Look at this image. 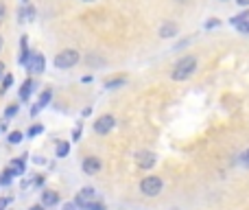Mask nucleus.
<instances>
[{
    "label": "nucleus",
    "mask_w": 249,
    "mask_h": 210,
    "mask_svg": "<svg viewBox=\"0 0 249 210\" xmlns=\"http://www.w3.org/2000/svg\"><path fill=\"white\" fill-rule=\"evenodd\" d=\"M42 204L46 208H53L59 204V193L57 191H42Z\"/></svg>",
    "instance_id": "nucleus-9"
},
{
    "label": "nucleus",
    "mask_w": 249,
    "mask_h": 210,
    "mask_svg": "<svg viewBox=\"0 0 249 210\" xmlns=\"http://www.w3.org/2000/svg\"><path fill=\"white\" fill-rule=\"evenodd\" d=\"M26 68H29V73H33V75H42L44 70H46V57H44L42 53H33L29 64H26Z\"/></svg>",
    "instance_id": "nucleus-6"
},
{
    "label": "nucleus",
    "mask_w": 249,
    "mask_h": 210,
    "mask_svg": "<svg viewBox=\"0 0 249 210\" xmlns=\"http://www.w3.org/2000/svg\"><path fill=\"white\" fill-rule=\"evenodd\" d=\"M31 55H33V51H29V39H26V35L20 39V57H18V61H20L22 66L29 64Z\"/></svg>",
    "instance_id": "nucleus-8"
},
{
    "label": "nucleus",
    "mask_w": 249,
    "mask_h": 210,
    "mask_svg": "<svg viewBox=\"0 0 249 210\" xmlns=\"http://www.w3.org/2000/svg\"><path fill=\"white\" fill-rule=\"evenodd\" d=\"M92 127H94V132L99 134V136H107V134L116 127V118H114L112 114H103V116H99V118L94 120Z\"/></svg>",
    "instance_id": "nucleus-4"
},
{
    "label": "nucleus",
    "mask_w": 249,
    "mask_h": 210,
    "mask_svg": "<svg viewBox=\"0 0 249 210\" xmlns=\"http://www.w3.org/2000/svg\"><path fill=\"white\" fill-rule=\"evenodd\" d=\"M4 18H7V4L0 2V22H4Z\"/></svg>",
    "instance_id": "nucleus-27"
},
{
    "label": "nucleus",
    "mask_w": 249,
    "mask_h": 210,
    "mask_svg": "<svg viewBox=\"0 0 249 210\" xmlns=\"http://www.w3.org/2000/svg\"><path fill=\"white\" fill-rule=\"evenodd\" d=\"M26 158H29V153H22L20 158H16V160L11 162V167L18 171V175H22V173L26 171Z\"/></svg>",
    "instance_id": "nucleus-16"
},
{
    "label": "nucleus",
    "mask_w": 249,
    "mask_h": 210,
    "mask_svg": "<svg viewBox=\"0 0 249 210\" xmlns=\"http://www.w3.org/2000/svg\"><path fill=\"white\" fill-rule=\"evenodd\" d=\"M4 70H7V66H4V61H0V81H2V77L7 75Z\"/></svg>",
    "instance_id": "nucleus-32"
},
{
    "label": "nucleus",
    "mask_w": 249,
    "mask_h": 210,
    "mask_svg": "<svg viewBox=\"0 0 249 210\" xmlns=\"http://www.w3.org/2000/svg\"><path fill=\"white\" fill-rule=\"evenodd\" d=\"M39 110H42V107H39L37 103L31 105V116H37V114H39Z\"/></svg>",
    "instance_id": "nucleus-31"
},
{
    "label": "nucleus",
    "mask_w": 249,
    "mask_h": 210,
    "mask_svg": "<svg viewBox=\"0 0 249 210\" xmlns=\"http://www.w3.org/2000/svg\"><path fill=\"white\" fill-rule=\"evenodd\" d=\"M2 44H4V42H2V35H0V51H2Z\"/></svg>",
    "instance_id": "nucleus-38"
},
{
    "label": "nucleus",
    "mask_w": 249,
    "mask_h": 210,
    "mask_svg": "<svg viewBox=\"0 0 249 210\" xmlns=\"http://www.w3.org/2000/svg\"><path fill=\"white\" fill-rule=\"evenodd\" d=\"M51 101H53V88H46V90H44L42 95H39V101H37V105H39V107H42V110H44V107H46L48 103H51Z\"/></svg>",
    "instance_id": "nucleus-17"
},
{
    "label": "nucleus",
    "mask_w": 249,
    "mask_h": 210,
    "mask_svg": "<svg viewBox=\"0 0 249 210\" xmlns=\"http://www.w3.org/2000/svg\"><path fill=\"white\" fill-rule=\"evenodd\" d=\"M22 138H24V134H22V132H11L7 136V142H9V145H20Z\"/></svg>",
    "instance_id": "nucleus-20"
},
{
    "label": "nucleus",
    "mask_w": 249,
    "mask_h": 210,
    "mask_svg": "<svg viewBox=\"0 0 249 210\" xmlns=\"http://www.w3.org/2000/svg\"><path fill=\"white\" fill-rule=\"evenodd\" d=\"M155 162H158V155H155L153 151L142 149L136 153V164H138V169H142V171H151V169L155 167Z\"/></svg>",
    "instance_id": "nucleus-5"
},
{
    "label": "nucleus",
    "mask_w": 249,
    "mask_h": 210,
    "mask_svg": "<svg viewBox=\"0 0 249 210\" xmlns=\"http://www.w3.org/2000/svg\"><path fill=\"white\" fill-rule=\"evenodd\" d=\"M33 90H35V81H33V79H26V81L22 83V88H20V101H22V103H26V101L31 99Z\"/></svg>",
    "instance_id": "nucleus-13"
},
{
    "label": "nucleus",
    "mask_w": 249,
    "mask_h": 210,
    "mask_svg": "<svg viewBox=\"0 0 249 210\" xmlns=\"http://www.w3.org/2000/svg\"><path fill=\"white\" fill-rule=\"evenodd\" d=\"M13 177H18V171L13 167H7L2 173H0V186H9L13 182Z\"/></svg>",
    "instance_id": "nucleus-14"
},
{
    "label": "nucleus",
    "mask_w": 249,
    "mask_h": 210,
    "mask_svg": "<svg viewBox=\"0 0 249 210\" xmlns=\"http://www.w3.org/2000/svg\"><path fill=\"white\" fill-rule=\"evenodd\" d=\"M90 114H92V107H86V110L81 112V116H83V118H88V116H90Z\"/></svg>",
    "instance_id": "nucleus-35"
},
{
    "label": "nucleus",
    "mask_w": 249,
    "mask_h": 210,
    "mask_svg": "<svg viewBox=\"0 0 249 210\" xmlns=\"http://www.w3.org/2000/svg\"><path fill=\"white\" fill-rule=\"evenodd\" d=\"M11 86H13V75H4L2 81H0V96L7 95L9 88H11Z\"/></svg>",
    "instance_id": "nucleus-19"
},
{
    "label": "nucleus",
    "mask_w": 249,
    "mask_h": 210,
    "mask_svg": "<svg viewBox=\"0 0 249 210\" xmlns=\"http://www.w3.org/2000/svg\"><path fill=\"white\" fill-rule=\"evenodd\" d=\"M79 138H81V123H79L77 127H74V132H72V140H79Z\"/></svg>",
    "instance_id": "nucleus-29"
},
{
    "label": "nucleus",
    "mask_w": 249,
    "mask_h": 210,
    "mask_svg": "<svg viewBox=\"0 0 249 210\" xmlns=\"http://www.w3.org/2000/svg\"><path fill=\"white\" fill-rule=\"evenodd\" d=\"M81 2H96V0H81Z\"/></svg>",
    "instance_id": "nucleus-39"
},
{
    "label": "nucleus",
    "mask_w": 249,
    "mask_h": 210,
    "mask_svg": "<svg viewBox=\"0 0 249 210\" xmlns=\"http://www.w3.org/2000/svg\"><path fill=\"white\" fill-rule=\"evenodd\" d=\"M236 29H238V33L247 35V33H249V20H247V22H243V24H238V26H236Z\"/></svg>",
    "instance_id": "nucleus-26"
},
{
    "label": "nucleus",
    "mask_w": 249,
    "mask_h": 210,
    "mask_svg": "<svg viewBox=\"0 0 249 210\" xmlns=\"http://www.w3.org/2000/svg\"><path fill=\"white\" fill-rule=\"evenodd\" d=\"M13 197H0V210H7L9 206H11Z\"/></svg>",
    "instance_id": "nucleus-25"
},
{
    "label": "nucleus",
    "mask_w": 249,
    "mask_h": 210,
    "mask_svg": "<svg viewBox=\"0 0 249 210\" xmlns=\"http://www.w3.org/2000/svg\"><path fill=\"white\" fill-rule=\"evenodd\" d=\"M124 83H127V77H124V75H116V77H112V79H105L103 88L105 90H118V88H123Z\"/></svg>",
    "instance_id": "nucleus-10"
},
{
    "label": "nucleus",
    "mask_w": 249,
    "mask_h": 210,
    "mask_svg": "<svg viewBox=\"0 0 249 210\" xmlns=\"http://www.w3.org/2000/svg\"><path fill=\"white\" fill-rule=\"evenodd\" d=\"M86 210H107V206H105L101 199H94V202H88L86 204Z\"/></svg>",
    "instance_id": "nucleus-22"
},
{
    "label": "nucleus",
    "mask_w": 249,
    "mask_h": 210,
    "mask_svg": "<svg viewBox=\"0 0 249 210\" xmlns=\"http://www.w3.org/2000/svg\"><path fill=\"white\" fill-rule=\"evenodd\" d=\"M177 31H179V29H177V24H175V22H164V24L160 26V38H162V39L175 38V35H177Z\"/></svg>",
    "instance_id": "nucleus-11"
},
{
    "label": "nucleus",
    "mask_w": 249,
    "mask_h": 210,
    "mask_svg": "<svg viewBox=\"0 0 249 210\" xmlns=\"http://www.w3.org/2000/svg\"><path fill=\"white\" fill-rule=\"evenodd\" d=\"M81 169L86 175H96V173L103 169V162H101V158H96V155H88V158H83Z\"/></svg>",
    "instance_id": "nucleus-7"
},
{
    "label": "nucleus",
    "mask_w": 249,
    "mask_h": 210,
    "mask_svg": "<svg viewBox=\"0 0 249 210\" xmlns=\"http://www.w3.org/2000/svg\"><path fill=\"white\" fill-rule=\"evenodd\" d=\"M195 70H197V57L195 55H184L175 66H173L171 79L173 81H186V79H190L195 75Z\"/></svg>",
    "instance_id": "nucleus-1"
},
{
    "label": "nucleus",
    "mask_w": 249,
    "mask_h": 210,
    "mask_svg": "<svg viewBox=\"0 0 249 210\" xmlns=\"http://www.w3.org/2000/svg\"><path fill=\"white\" fill-rule=\"evenodd\" d=\"M79 61H81V55H79V51H74V48H64V51H59L55 55V59H53V66H55L57 70H68V68H74Z\"/></svg>",
    "instance_id": "nucleus-2"
},
{
    "label": "nucleus",
    "mask_w": 249,
    "mask_h": 210,
    "mask_svg": "<svg viewBox=\"0 0 249 210\" xmlns=\"http://www.w3.org/2000/svg\"><path fill=\"white\" fill-rule=\"evenodd\" d=\"M26 2H29V0H22V4H26Z\"/></svg>",
    "instance_id": "nucleus-40"
},
{
    "label": "nucleus",
    "mask_w": 249,
    "mask_h": 210,
    "mask_svg": "<svg viewBox=\"0 0 249 210\" xmlns=\"http://www.w3.org/2000/svg\"><path fill=\"white\" fill-rule=\"evenodd\" d=\"M42 132H44V127L37 123V125H31V127L26 129V136H29V138H35V136H39Z\"/></svg>",
    "instance_id": "nucleus-23"
},
{
    "label": "nucleus",
    "mask_w": 249,
    "mask_h": 210,
    "mask_svg": "<svg viewBox=\"0 0 249 210\" xmlns=\"http://www.w3.org/2000/svg\"><path fill=\"white\" fill-rule=\"evenodd\" d=\"M44 182H46V177H44V175H39V173H37V175H35L33 180H31V184H33V186H37V189H42V186H44Z\"/></svg>",
    "instance_id": "nucleus-24"
},
{
    "label": "nucleus",
    "mask_w": 249,
    "mask_h": 210,
    "mask_svg": "<svg viewBox=\"0 0 249 210\" xmlns=\"http://www.w3.org/2000/svg\"><path fill=\"white\" fill-rule=\"evenodd\" d=\"M214 26H219V20H208L206 22V29H214Z\"/></svg>",
    "instance_id": "nucleus-30"
},
{
    "label": "nucleus",
    "mask_w": 249,
    "mask_h": 210,
    "mask_svg": "<svg viewBox=\"0 0 249 210\" xmlns=\"http://www.w3.org/2000/svg\"><path fill=\"white\" fill-rule=\"evenodd\" d=\"M29 210H46V206H44V204H33Z\"/></svg>",
    "instance_id": "nucleus-34"
},
{
    "label": "nucleus",
    "mask_w": 249,
    "mask_h": 210,
    "mask_svg": "<svg viewBox=\"0 0 249 210\" xmlns=\"http://www.w3.org/2000/svg\"><path fill=\"white\" fill-rule=\"evenodd\" d=\"M4 129H7V123H4V120H0V132H4Z\"/></svg>",
    "instance_id": "nucleus-37"
},
{
    "label": "nucleus",
    "mask_w": 249,
    "mask_h": 210,
    "mask_svg": "<svg viewBox=\"0 0 249 210\" xmlns=\"http://www.w3.org/2000/svg\"><path fill=\"white\" fill-rule=\"evenodd\" d=\"M247 20H249V9H245V11H241V13H236L234 18H230V24L238 26V24H243V22H247Z\"/></svg>",
    "instance_id": "nucleus-18"
},
{
    "label": "nucleus",
    "mask_w": 249,
    "mask_h": 210,
    "mask_svg": "<svg viewBox=\"0 0 249 210\" xmlns=\"http://www.w3.org/2000/svg\"><path fill=\"white\" fill-rule=\"evenodd\" d=\"M221 2H225V0H221Z\"/></svg>",
    "instance_id": "nucleus-41"
},
{
    "label": "nucleus",
    "mask_w": 249,
    "mask_h": 210,
    "mask_svg": "<svg viewBox=\"0 0 249 210\" xmlns=\"http://www.w3.org/2000/svg\"><path fill=\"white\" fill-rule=\"evenodd\" d=\"M236 4H241V7H249V0H234Z\"/></svg>",
    "instance_id": "nucleus-36"
},
{
    "label": "nucleus",
    "mask_w": 249,
    "mask_h": 210,
    "mask_svg": "<svg viewBox=\"0 0 249 210\" xmlns=\"http://www.w3.org/2000/svg\"><path fill=\"white\" fill-rule=\"evenodd\" d=\"M61 210H79V208H77V204H74V202H72V204H66V206H64V208H61Z\"/></svg>",
    "instance_id": "nucleus-33"
},
{
    "label": "nucleus",
    "mask_w": 249,
    "mask_h": 210,
    "mask_svg": "<svg viewBox=\"0 0 249 210\" xmlns=\"http://www.w3.org/2000/svg\"><path fill=\"white\" fill-rule=\"evenodd\" d=\"M18 112H20V105L18 103H11L4 110V120H9V118H13V116H18Z\"/></svg>",
    "instance_id": "nucleus-21"
},
{
    "label": "nucleus",
    "mask_w": 249,
    "mask_h": 210,
    "mask_svg": "<svg viewBox=\"0 0 249 210\" xmlns=\"http://www.w3.org/2000/svg\"><path fill=\"white\" fill-rule=\"evenodd\" d=\"M241 164H245V167H249V149L243 151L241 153Z\"/></svg>",
    "instance_id": "nucleus-28"
},
{
    "label": "nucleus",
    "mask_w": 249,
    "mask_h": 210,
    "mask_svg": "<svg viewBox=\"0 0 249 210\" xmlns=\"http://www.w3.org/2000/svg\"><path fill=\"white\" fill-rule=\"evenodd\" d=\"M68 153H70V142L68 140H57V145H55V158H68Z\"/></svg>",
    "instance_id": "nucleus-15"
},
{
    "label": "nucleus",
    "mask_w": 249,
    "mask_h": 210,
    "mask_svg": "<svg viewBox=\"0 0 249 210\" xmlns=\"http://www.w3.org/2000/svg\"><path fill=\"white\" fill-rule=\"evenodd\" d=\"M33 18H35V7L33 4H29V2L22 4V9L18 11V20L20 22H31Z\"/></svg>",
    "instance_id": "nucleus-12"
},
{
    "label": "nucleus",
    "mask_w": 249,
    "mask_h": 210,
    "mask_svg": "<svg viewBox=\"0 0 249 210\" xmlns=\"http://www.w3.org/2000/svg\"><path fill=\"white\" fill-rule=\"evenodd\" d=\"M164 189V180L160 175H146L140 180V193L144 197H158Z\"/></svg>",
    "instance_id": "nucleus-3"
}]
</instances>
